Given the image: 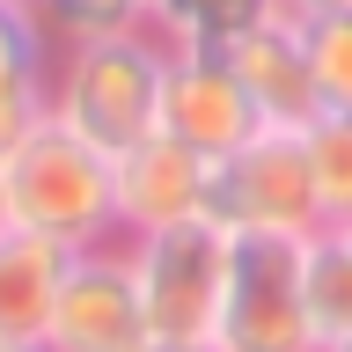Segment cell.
I'll list each match as a JSON object with an SVG mask.
<instances>
[{
    "label": "cell",
    "mask_w": 352,
    "mask_h": 352,
    "mask_svg": "<svg viewBox=\"0 0 352 352\" xmlns=\"http://www.w3.org/2000/svg\"><path fill=\"white\" fill-rule=\"evenodd\" d=\"M169 59L176 44L154 22L103 30V37H66L59 59H52V118L103 154L140 147L147 132H162Z\"/></svg>",
    "instance_id": "cell-1"
},
{
    "label": "cell",
    "mask_w": 352,
    "mask_h": 352,
    "mask_svg": "<svg viewBox=\"0 0 352 352\" xmlns=\"http://www.w3.org/2000/svg\"><path fill=\"white\" fill-rule=\"evenodd\" d=\"M0 169H8V228L44 235L59 250L125 242V228H118V154L88 147L59 118H37L0 154Z\"/></svg>",
    "instance_id": "cell-2"
},
{
    "label": "cell",
    "mask_w": 352,
    "mask_h": 352,
    "mask_svg": "<svg viewBox=\"0 0 352 352\" xmlns=\"http://www.w3.org/2000/svg\"><path fill=\"white\" fill-rule=\"evenodd\" d=\"M213 345L220 352H323V323L308 301V235H235Z\"/></svg>",
    "instance_id": "cell-3"
},
{
    "label": "cell",
    "mask_w": 352,
    "mask_h": 352,
    "mask_svg": "<svg viewBox=\"0 0 352 352\" xmlns=\"http://www.w3.org/2000/svg\"><path fill=\"white\" fill-rule=\"evenodd\" d=\"M125 257H132V286H140L154 338H213L220 294H228V257H235V235L213 213L154 228V235H125Z\"/></svg>",
    "instance_id": "cell-4"
},
{
    "label": "cell",
    "mask_w": 352,
    "mask_h": 352,
    "mask_svg": "<svg viewBox=\"0 0 352 352\" xmlns=\"http://www.w3.org/2000/svg\"><path fill=\"white\" fill-rule=\"evenodd\" d=\"M213 220L228 235H316V184H308L301 132L264 125L213 169Z\"/></svg>",
    "instance_id": "cell-5"
},
{
    "label": "cell",
    "mask_w": 352,
    "mask_h": 352,
    "mask_svg": "<svg viewBox=\"0 0 352 352\" xmlns=\"http://www.w3.org/2000/svg\"><path fill=\"white\" fill-rule=\"evenodd\" d=\"M147 308H140V286H132V257L125 242H103V250H74L59 279V301H52V323H44V352H147Z\"/></svg>",
    "instance_id": "cell-6"
},
{
    "label": "cell",
    "mask_w": 352,
    "mask_h": 352,
    "mask_svg": "<svg viewBox=\"0 0 352 352\" xmlns=\"http://www.w3.org/2000/svg\"><path fill=\"white\" fill-rule=\"evenodd\" d=\"M213 154L184 147L169 132H147L140 147L118 154V228L125 235H154L176 220H206L213 213Z\"/></svg>",
    "instance_id": "cell-7"
},
{
    "label": "cell",
    "mask_w": 352,
    "mask_h": 352,
    "mask_svg": "<svg viewBox=\"0 0 352 352\" xmlns=\"http://www.w3.org/2000/svg\"><path fill=\"white\" fill-rule=\"evenodd\" d=\"M162 132L184 140V147H198V154H213V162H228L242 140L264 132V118L242 96V81L228 74L220 52H176L169 88H162Z\"/></svg>",
    "instance_id": "cell-8"
},
{
    "label": "cell",
    "mask_w": 352,
    "mask_h": 352,
    "mask_svg": "<svg viewBox=\"0 0 352 352\" xmlns=\"http://www.w3.org/2000/svg\"><path fill=\"white\" fill-rule=\"evenodd\" d=\"M220 59L228 74L242 81V96L257 103L264 125L279 132H308L323 118V96H316V66H308V44H301V22H257V30H242V37L220 44Z\"/></svg>",
    "instance_id": "cell-9"
},
{
    "label": "cell",
    "mask_w": 352,
    "mask_h": 352,
    "mask_svg": "<svg viewBox=\"0 0 352 352\" xmlns=\"http://www.w3.org/2000/svg\"><path fill=\"white\" fill-rule=\"evenodd\" d=\"M52 59H59V37L44 8L0 0V154L37 118H52Z\"/></svg>",
    "instance_id": "cell-10"
},
{
    "label": "cell",
    "mask_w": 352,
    "mask_h": 352,
    "mask_svg": "<svg viewBox=\"0 0 352 352\" xmlns=\"http://www.w3.org/2000/svg\"><path fill=\"white\" fill-rule=\"evenodd\" d=\"M66 257L74 250H59L44 235L0 228V338H44L59 279H66Z\"/></svg>",
    "instance_id": "cell-11"
},
{
    "label": "cell",
    "mask_w": 352,
    "mask_h": 352,
    "mask_svg": "<svg viewBox=\"0 0 352 352\" xmlns=\"http://www.w3.org/2000/svg\"><path fill=\"white\" fill-rule=\"evenodd\" d=\"M279 15V0H154V30L176 44V52H220L228 37L257 30V22Z\"/></svg>",
    "instance_id": "cell-12"
},
{
    "label": "cell",
    "mask_w": 352,
    "mask_h": 352,
    "mask_svg": "<svg viewBox=\"0 0 352 352\" xmlns=\"http://www.w3.org/2000/svg\"><path fill=\"white\" fill-rule=\"evenodd\" d=\"M301 154H308V184H316V220L345 228L352 220V118L323 110L301 132Z\"/></svg>",
    "instance_id": "cell-13"
},
{
    "label": "cell",
    "mask_w": 352,
    "mask_h": 352,
    "mask_svg": "<svg viewBox=\"0 0 352 352\" xmlns=\"http://www.w3.org/2000/svg\"><path fill=\"white\" fill-rule=\"evenodd\" d=\"M308 301H316L323 338H345L352 330V220L308 235Z\"/></svg>",
    "instance_id": "cell-14"
},
{
    "label": "cell",
    "mask_w": 352,
    "mask_h": 352,
    "mask_svg": "<svg viewBox=\"0 0 352 352\" xmlns=\"http://www.w3.org/2000/svg\"><path fill=\"white\" fill-rule=\"evenodd\" d=\"M301 44H308V66H316V96H323V110L352 118V8L301 22Z\"/></svg>",
    "instance_id": "cell-15"
},
{
    "label": "cell",
    "mask_w": 352,
    "mask_h": 352,
    "mask_svg": "<svg viewBox=\"0 0 352 352\" xmlns=\"http://www.w3.org/2000/svg\"><path fill=\"white\" fill-rule=\"evenodd\" d=\"M154 0H44V22H52V37H103V30H132V22H147Z\"/></svg>",
    "instance_id": "cell-16"
},
{
    "label": "cell",
    "mask_w": 352,
    "mask_h": 352,
    "mask_svg": "<svg viewBox=\"0 0 352 352\" xmlns=\"http://www.w3.org/2000/svg\"><path fill=\"white\" fill-rule=\"evenodd\" d=\"M338 8H352V0H279L286 22H316V15H338Z\"/></svg>",
    "instance_id": "cell-17"
},
{
    "label": "cell",
    "mask_w": 352,
    "mask_h": 352,
    "mask_svg": "<svg viewBox=\"0 0 352 352\" xmlns=\"http://www.w3.org/2000/svg\"><path fill=\"white\" fill-rule=\"evenodd\" d=\"M147 352H220L213 338H147Z\"/></svg>",
    "instance_id": "cell-18"
},
{
    "label": "cell",
    "mask_w": 352,
    "mask_h": 352,
    "mask_svg": "<svg viewBox=\"0 0 352 352\" xmlns=\"http://www.w3.org/2000/svg\"><path fill=\"white\" fill-rule=\"evenodd\" d=\"M0 352H44V338H0Z\"/></svg>",
    "instance_id": "cell-19"
},
{
    "label": "cell",
    "mask_w": 352,
    "mask_h": 352,
    "mask_svg": "<svg viewBox=\"0 0 352 352\" xmlns=\"http://www.w3.org/2000/svg\"><path fill=\"white\" fill-rule=\"evenodd\" d=\"M323 352H352V330H345V338H323Z\"/></svg>",
    "instance_id": "cell-20"
},
{
    "label": "cell",
    "mask_w": 352,
    "mask_h": 352,
    "mask_svg": "<svg viewBox=\"0 0 352 352\" xmlns=\"http://www.w3.org/2000/svg\"><path fill=\"white\" fill-rule=\"evenodd\" d=\"M0 228H8V169H0Z\"/></svg>",
    "instance_id": "cell-21"
}]
</instances>
